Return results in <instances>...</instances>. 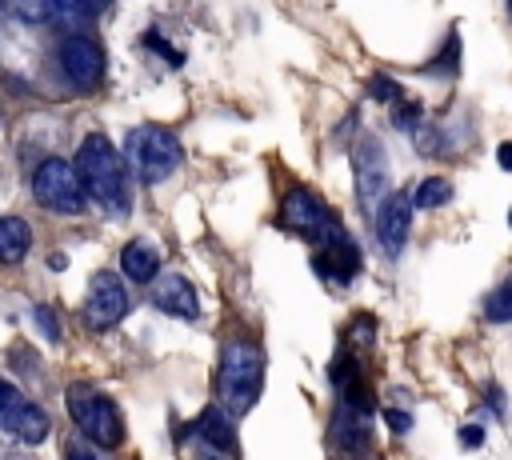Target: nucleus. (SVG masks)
Wrapping results in <instances>:
<instances>
[{
    "label": "nucleus",
    "instance_id": "nucleus-1",
    "mask_svg": "<svg viewBox=\"0 0 512 460\" xmlns=\"http://www.w3.org/2000/svg\"><path fill=\"white\" fill-rule=\"evenodd\" d=\"M76 172L84 180V192L112 216H124L132 208V188H128V168H124V156L100 136L92 132L84 144H80V156H76Z\"/></svg>",
    "mask_w": 512,
    "mask_h": 460
},
{
    "label": "nucleus",
    "instance_id": "nucleus-2",
    "mask_svg": "<svg viewBox=\"0 0 512 460\" xmlns=\"http://www.w3.org/2000/svg\"><path fill=\"white\" fill-rule=\"evenodd\" d=\"M264 384V352L248 340H232L220 352V368H216V396L228 408V416H244Z\"/></svg>",
    "mask_w": 512,
    "mask_h": 460
},
{
    "label": "nucleus",
    "instance_id": "nucleus-3",
    "mask_svg": "<svg viewBox=\"0 0 512 460\" xmlns=\"http://www.w3.org/2000/svg\"><path fill=\"white\" fill-rule=\"evenodd\" d=\"M124 152H128V164H132V172L144 180V184H160V180H168L176 168H180V140L168 132V128H160V124H140V128H132L128 132V140H124Z\"/></svg>",
    "mask_w": 512,
    "mask_h": 460
},
{
    "label": "nucleus",
    "instance_id": "nucleus-4",
    "mask_svg": "<svg viewBox=\"0 0 512 460\" xmlns=\"http://www.w3.org/2000/svg\"><path fill=\"white\" fill-rule=\"evenodd\" d=\"M64 400H68V416L76 420V428H80L92 444L116 448V444L124 440L120 412H116V404H112L104 392H96L92 384H68Z\"/></svg>",
    "mask_w": 512,
    "mask_h": 460
},
{
    "label": "nucleus",
    "instance_id": "nucleus-5",
    "mask_svg": "<svg viewBox=\"0 0 512 460\" xmlns=\"http://www.w3.org/2000/svg\"><path fill=\"white\" fill-rule=\"evenodd\" d=\"M32 196H36V204L48 208V212L76 216V212H84V196H88V192H84V180H80L76 164L52 156V160H44V164L36 168V176H32Z\"/></svg>",
    "mask_w": 512,
    "mask_h": 460
},
{
    "label": "nucleus",
    "instance_id": "nucleus-6",
    "mask_svg": "<svg viewBox=\"0 0 512 460\" xmlns=\"http://www.w3.org/2000/svg\"><path fill=\"white\" fill-rule=\"evenodd\" d=\"M0 428L8 432V436H16V440H24V444H40V440H48V412L44 408H36L16 384H8L4 376H0Z\"/></svg>",
    "mask_w": 512,
    "mask_h": 460
},
{
    "label": "nucleus",
    "instance_id": "nucleus-7",
    "mask_svg": "<svg viewBox=\"0 0 512 460\" xmlns=\"http://www.w3.org/2000/svg\"><path fill=\"white\" fill-rule=\"evenodd\" d=\"M60 68L68 76V84H76L80 92L96 88L104 80V48L84 36V32H72L60 40Z\"/></svg>",
    "mask_w": 512,
    "mask_h": 460
},
{
    "label": "nucleus",
    "instance_id": "nucleus-8",
    "mask_svg": "<svg viewBox=\"0 0 512 460\" xmlns=\"http://www.w3.org/2000/svg\"><path fill=\"white\" fill-rule=\"evenodd\" d=\"M124 312H128L124 284L116 276H108V272H96L92 284H88V296H84V320H88V328L104 332V328L120 324Z\"/></svg>",
    "mask_w": 512,
    "mask_h": 460
},
{
    "label": "nucleus",
    "instance_id": "nucleus-9",
    "mask_svg": "<svg viewBox=\"0 0 512 460\" xmlns=\"http://www.w3.org/2000/svg\"><path fill=\"white\" fill-rule=\"evenodd\" d=\"M352 168H356V184H360V204L368 212H376L384 204V188H388V160L376 148V140H364L352 152Z\"/></svg>",
    "mask_w": 512,
    "mask_h": 460
},
{
    "label": "nucleus",
    "instance_id": "nucleus-10",
    "mask_svg": "<svg viewBox=\"0 0 512 460\" xmlns=\"http://www.w3.org/2000/svg\"><path fill=\"white\" fill-rule=\"evenodd\" d=\"M280 224L292 228V232H300V236H320L324 228H332L324 204L308 188H288L284 192V200H280Z\"/></svg>",
    "mask_w": 512,
    "mask_h": 460
},
{
    "label": "nucleus",
    "instance_id": "nucleus-11",
    "mask_svg": "<svg viewBox=\"0 0 512 460\" xmlns=\"http://www.w3.org/2000/svg\"><path fill=\"white\" fill-rule=\"evenodd\" d=\"M412 228V192H392L384 196V204L376 208V240L384 244V252H400Z\"/></svg>",
    "mask_w": 512,
    "mask_h": 460
},
{
    "label": "nucleus",
    "instance_id": "nucleus-12",
    "mask_svg": "<svg viewBox=\"0 0 512 460\" xmlns=\"http://www.w3.org/2000/svg\"><path fill=\"white\" fill-rule=\"evenodd\" d=\"M152 304L160 312H168V316H180V320H196L200 316V300H196L192 284L184 276H176V272H168L160 280L152 276Z\"/></svg>",
    "mask_w": 512,
    "mask_h": 460
},
{
    "label": "nucleus",
    "instance_id": "nucleus-13",
    "mask_svg": "<svg viewBox=\"0 0 512 460\" xmlns=\"http://www.w3.org/2000/svg\"><path fill=\"white\" fill-rule=\"evenodd\" d=\"M316 268H320L324 276H332V280H352V272L360 268V252H356V244H348L340 232H332V240H328L324 252L316 256Z\"/></svg>",
    "mask_w": 512,
    "mask_h": 460
},
{
    "label": "nucleus",
    "instance_id": "nucleus-14",
    "mask_svg": "<svg viewBox=\"0 0 512 460\" xmlns=\"http://www.w3.org/2000/svg\"><path fill=\"white\" fill-rule=\"evenodd\" d=\"M120 268H124L128 280L152 284V276L160 272V252H156L148 240H128L124 252H120Z\"/></svg>",
    "mask_w": 512,
    "mask_h": 460
},
{
    "label": "nucleus",
    "instance_id": "nucleus-15",
    "mask_svg": "<svg viewBox=\"0 0 512 460\" xmlns=\"http://www.w3.org/2000/svg\"><path fill=\"white\" fill-rule=\"evenodd\" d=\"M192 432H196L204 444H212L216 452H232V448H236V432H232V420L224 416V408H208V412L192 424Z\"/></svg>",
    "mask_w": 512,
    "mask_h": 460
},
{
    "label": "nucleus",
    "instance_id": "nucleus-16",
    "mask_svg": "<svg viewBox=\"0 0 512 460\" xmlns=\"http://www.w3.org/2000/svg\"><path fill=\"white\" fill-rule=\"evenodd\" d=\"M32 248V228L20 216H4L0 220V264H20Z\"/></svg>",
    "mask_w": 512,
    "mask_h": 460
},
{
    "label": "nucleus",
    "instance_id": "nucleus-17",
    "mask_svg": "<svg viewBox=\"0 0 512 460\" xmlns=\"http://www.w3.org/2000/svg\"><path fill=\"white\" fill-rule=\"evenodd\" d=\"M112 0H56V20L64 24H88L96 20Z\"/></svg>",
    "mask_w": 512,
    "mask_h": 460
},
{
    "label": "nucleus",
    "instance_id": "nucleus-18",
    "mask_svg": "<svg viewBox=\"0 0 512 460\" xmlns=\"http://www.w3.org/2000/svg\"><path fill=\"white\" fill-rule=\"evenodd\" d=\"M16 20L24 24H44V20H56V0H0Z\"/></svg>",
    "mask_w": 512,
    "mask_h": 460
},
{
    "label": "nucleus",
    "instance_id": "nucleus-19",
    "mask_svg": "<svg viewBox=\"0 0 512 460\" xmlns=\"http://www.w3.org/2000/svg\"><path fill=\"white\" fill-rule=\"evenodd\" d=\"M448 196H452V184H448L444 176H428L424 184H416V192H412V208H440Z\"/></svg>",
    "mask_w": 512,
    "mask_h": 460
},
{
    "label": "nucleus",
    "instance_id": "nucleus-20",
    "mask_svg": "<svg viewBox=\"0 0 512 460\" xmlns=\"http://www.w3.org/2000/svg\"><path fill=\"white\" fill-rule=\"evenodd\" d=\"M368 92L376 96V100H400V84L396 80H388V76H372V84H368Z\"/></svg>",
    "mask_w": 512,
    "mask_h": 460
},
{
    "label": "nucleus",
    "instance_id": "nucleus-21",
    "mask_svg": "<svg viewBox=\"0 0 512 460\" xmlns=\"http://www.w3.org/2000/svg\"><path fill=\"white\" fill-rule=\"evenodd\" d=\"M36 324H40V332H44L48 340H60V328H56V316H52V308H36Z\"/></svg>",
    "mask_w": 512,
    "mask_h": 460
},
{
    "label": "nucleus",
    "instance_id": "nucleus-22",
    "mask_svg": "<svg viewBox=\"0 0 512 460\" xmlns=\"http://www.w3.org/2000/svg\"><path fill=\"white\" fill-rule=\"evenodd\" d=\"M384 420H388L392 432H408V428H412V416L400 412V408H384Z\"/></svg>",
    "mask_w": 512,
    "mask_h": 460
},
{
    "label": "nucleus",
    "instance_id": "nucleus-23",
    "mask_svg": "<svg viewBox=\"0 0 512 460\" xmlns=\"http://www.w3.org/2000/svg\"><path fill=\"white\" fill-rule=\"evenodd\" d=\"M460 444H464V448H480V444H484V428H476V424L460 428Z\"/></svg>",
    "mask_w": 512,
    "mask_h": 460
},
{
    "label": "nucleus",
    "instance_id": "nucleus-24",
    "mask_svg": "<svg viewBox=\"0 0 512 460\" xmlns=\"http://www.w3.org/2000/svg\"><path fill=\"white\" fill-rule=\"evenodd\" d=\"M412 116H420V104H404V108L396 112V124H412Z\"/></svg>",
    "mask_w": 512,
    "mask_h": 460
},
{
    "label": "nucleus",
    "instance_id": "nucleus-25",
    "mask_svg": "<svg viewBox=\"0 0 512 460\" xmlns=\"http://www.w3.org/2000/svg\"><path fill=\"white\" fill-rule=\"evenodd\" d=\"M496 160H500V168H508V172H512V140H504V144H500Z\"/></svg>",
    "mask_w": 512,
    "mask_h": 460
},
{
    "label": "nucleus",
    "instance_id": "nucleus-26",
    "mask_svg": "<svg viewBox=\"0 0 512 460\" xmlns=\"http://www.w3.org/2000/svg\"><path fill=\"white\" fill-rule=\"evenodd\" d=\"M68 460H96V456H92V448H84V444H72V448H68Z\"/></svg>",
    "mask_w": 512,
    "mask_h": 460
},
{
    "label": "nucleus",
    "instance_id": "nucleus-27",
    "mask_svg": "<svg viewBox=\"0 0 512 460\" xmlns=\"http://www.w3.org/2000/svg\"><path fill=\"white\" fill-rule=\"evenodd\" d=\"M508 224H512V212H508Z\"/></svg>",
    "mask_w": 512,
    "mask_h": 460
},
{
    "label": "nucleus",
    "instance_id": "nucleus-28",
    "mask_svg": "<svg viewBox=\"0 0 512 460\" xmlns=\"http://www.w3.org/2000/svg\"><path fill=\"white\" fill-rule=\"evenodd\" d=\"M508 8H512V0H508Z\"/></svg>",
    "mask_w": 512,
    "mask_h": 460
}]
</instances>
